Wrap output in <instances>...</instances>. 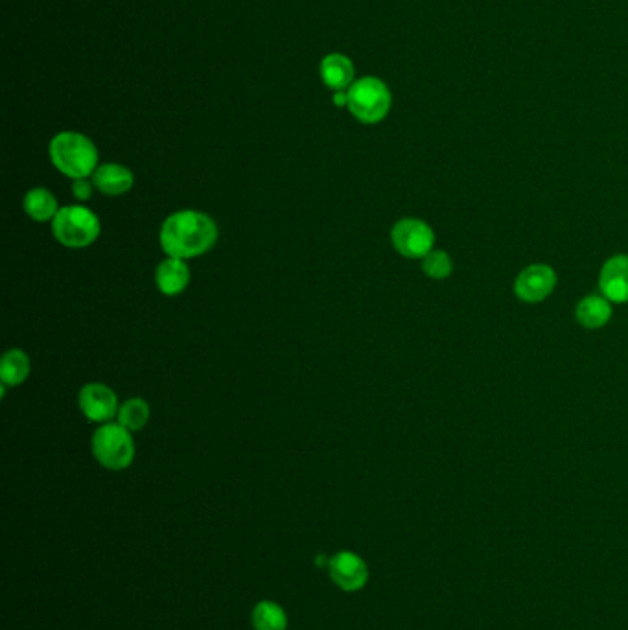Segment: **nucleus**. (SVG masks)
<instances>
[{"label": "nucleus", "instance_id": "nucleus-1", "mask_svg": "<svg viewBox=\"0 0 628 630\" xmlns=\"http://www.w3.org/2000/svg\"><path fill=\"white\" fill-rule=\"evenodd\" d=\"M218 238V223L201 210H177L164 220L159 231V244L164 255L187 262L209 253Z\"/></svg>", "mask_w": 628, "mask_h": 630}, {"label": "nucleus", "instance_id": "nucleus-2", "mask_svg": "<svg viewBox=\"0 0 628 630\" xmlns=\"http://www.w3.org/2000/svg\"><path fill=\"white\" fill-rule=\"evenodd\" d=\"M54 168L69 179L93 177L100 166V155L93 140L78 131H61L48 144Z\"/></svg>", "mask_w": 628, "mask_h": 630}, {"label": "nucleus", "instance_id": "nucleus-3", "mask_svg": "<svg viewBox=\"0 0 628 630\" xmlns=\"http://www.w3.org/2000/svg\"><path fill=\"white\" fill-rule=\"evenodd\" d=\"M56 242L67 249H85L102 234V222L85 205H65L50 223Z\"/></svg>", "mask_w": 628, "mask_h": 630}, {"label": "nucleus", "instance_id": "nucleus-4", "mask_svg": "<svg viewBox=\"0 0 628 630\" xmlns=\"http://www.w3.org/2000/svg\"><path fill=\"white\" fill-rule=\"evenodd\" d=\"M91 450L98 465L113 472L131 467L137 454L133 433L120 426L117 420L100 424L96 428L91 439Z\"/></svg>", "mask_w": 628, "mask_h": 630}, {"label": "nucleus", "instance_id": "nucleus-5", "mask_svg": "<svg viewBox=\"0 0 628 630\" xmlns=\"http://www.w3.org/2000/svg\"><path fill=\"white\" fill-rule=\"evenodd\" d=\"M347 96L350 115L367 126H374L385 120L393 105V96L387 83L374 76L356 80L347 89Z\"/></svg>", "mask_w": 628, "mask_h": 630}, {"label": "nucleus", "instance_id": "nucleus-6", "mask_svg": "<svg viewBox=\"0 0 628 630\" xmlns=\"http://www.w3.org/2000/svg\"><path fill=\"white\" fill-rule=\"evenodd\" d=\"M391 244L404 258H424L433 251L435 233L419 218H404L393 225Z\"/></svg>", "mask_w": 628, "mask_h": 630}, {"label": "nucleus", "instance_id": "nucleus-7", "mask_svg": "<svg viewBox=\"0 0 628 630\" xmlns=\"http://www.w3.org/2000/svg\"><path fill=\"white\" fill-rule=\"evenodd\" d=\"M78 406L82 409L83 417L96 424L117 420L120 409L117 393L109 385L100 382L83 385L78 395Z\"/></svg>", "mask_w": 628, "mask_h": 630}, {"label": "nucleus", "instance_id": "nucleus-8", "mask_svg": "<svg viewBox=\"0 0 628 630\" xmlns=\"http://www.w3.org/2000/svg\"><path fill=\"white\" fill-rule=\"evenodd\" d=\"M557 286V273L546 264L525 268L514 282V293L524 303H542Z\"/></svg>", "mask_w": 628, "mask_h": 630}, {"label": "nucleus", "instance_id": "nucleus-9", "mask_svg": "<svg viewBox=\"0 0 628 630\" xmlns=\"http://www.w3.org/2000/svg\"><path fill=\"white\" fill-rule=\"evenodd\" d=\"M328 570L332 581L345 592H358L369 581L367 564L352 551L336 553L328 562Z\"/></svg>", "mask_w": 628, "mask_h": 630}, {"label": "nucleus", "instance_id": "nucleus-10", "mask_svg": "<svg viewBox=\"0 0 628 630\" xmlns=\"http://www.w3.org/2000/svg\"><path fill=\"white\" fill-rule=\"evenodd\" d=\"M599 288L610 303H628V257L617 255L606 260L599 277Z\"/></svg>", "mask_w": 628, "mask_h": 630}, {"label": "nucleus", "instance_id": "nucleus-11", "mask_svg": "<svg viewBox=\"0 0 628 630\" xmlns=\"http://www.w3.org/2000/svg\"><path fill=\"white\" fill-rule=\"evenodd\" d=\"M192 280V273L187 260L166 257L155 269V286L166 297H177L187 292Z\"/></svg>", "mask_w": 628, "mask_h": 630}, {"label": "nucleus", "instance_id": "nucleus-12", "mask_svg": "<svg viewBox=\"0 0 628 630\" xmlns=\"http://www.w3.org/2000/svg\"><path fill=\"white\" fill-rule=\"evenodd\" d=\"M94 187L109 198H118L128 194L135 185V175L128 166L118 163H104L96 168L93 177Z\"/></svg>", "mask_w": 628, "mask_h": 630}, {"label": "nucleus", "instance_id": "nucleus-13", "mask_svg": "<svg viewBox=\"0 0 628 630\" xmlns=\"http://www.w3.org/2000/svg\"><path fill=\"white\" fill-rule=\"evenodd\" d=\"M321 80L328 89L336 91H347L354 83V63L345 54H328L321 61Z\"/></svg>", "mask_w": 628, "mask_h": 630}, {"label": "nucleus", "instance_id": "nucleus-14", "mask_svg": "<svg viewBox=\"0 0 628 630\" xmlns=\"http://www.w3.org/2000/svg\"><path fill=\"white\" fill-rule=\"evenodd\" d=\"M23 209L24 214L34 222L52 223L61 207L56 196L48 188L37 187L24 194Z\"/></svg>", "mask_w": 628, "mask_h": 630}, {"label": "nucleus", "instance_id": "nucleus-15", "mask_svg": "<svg viewBox=\"0 0 628 630\" xmlns=\"http://www.w3.org/2000/svg\"><path fill=\"white\" fill-rule=\"evenodd\" d=\"M32 373V360L23 349H10L4 352L0 362V382L6 387L23 385Z\"/></svg>", "mask_w": 628, "mask_h": 630}, {"label": "nucleus", "instance_id": "nucleus-16", "mask_svg": "<svg viewBox=\"0 0 628 630\" xmlns=\"http://www.w3.org/2000/svg\"><path fill=\"white\" fill-rule=\"evenodd\" d=\"M577 321L584 328H603L612 317V304L605 295H588L577 304Z\"/></svg>", "mask_w": 628, "mask_h": 630}, {"label": "nucleus", "instance_id": "nucleus-17", "mask_svg": "<svg viewBox=\"0 0 628 630\" xmlns=\"http://www.w3.org/2000/svg\"><path fill=\"white\" fill-rule=\"evenodd\" d=\"M150 417H152L150 404L144 398L133 397L120 404L117 422L128 432L135 433L140 432L150 422Z\"/></svg>", "mask_w": 628, "mask_h": 630}, {"label": "nucleus", "instance_id": "nucleus-18", "mask_svg": "<svg viewBox=\"0 0 628 630\" xmlns=\"http://www.w3.org/2000/svg\"><path fill=\"white\" fill-rule=\"evenodd\" d=\"M253 627L255 630H286L288 618L284 608L275 601H260L253 610Z\"/></svg>", "mask_w": 628, "mask_h": 630}, {"label": "nucleus", "instance_id": "nucleus-19", "mask_svg": "<svg viewBox=\"0 0 628 630\" xmlns=\"http://www.w3.org/2000/svg\"><path fill=\"white\" fill-rule=\"evenodd\" d=\"M422 269L430 279H448L454 271V262L448 257V253L433 249L428 257L422 258Z\"/></svg>", "mask_w": 628, "mask_h": 630}, {"label": "nucleus", "instance_id": "nucleus-20", "mask_svg": "<svg viewBox=\"0 0 628 630\" xmlns=\"http://www.w3.org/2000/svg\"><path fill=\"white\" fill-rule=\"evenodd\" d=\"M72 196L78 199L80 203H85V201H89V199L93 198L94 187L93 179L91 177H85V179H74L72 181Z\"/></svg>", "mask_w": 628, "mask_h": 630}, {"label": "nucleus", "instance_id": "nucleus-21", "mask_svg": "<svg viewBox=\"0 0 628 630\" xmlns=\"http://www.w3.org/2000/svg\"><path fill=\"white\" fill-rule=\"evenodd\" d=\"M347 104H349L347 91H336V93H334V105H336V107H347Z\"/></svg>", "mask_w": 628, "mask_h": 630}]
</instances>
